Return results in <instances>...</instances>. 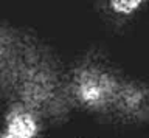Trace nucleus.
Masks as SVG:
<instances>
[{
  "label": "nucleus",
  "instance_id": "7ed1b4c3",
  "mask_svg": "<svg viewBox=\"0 0 149 138\" xmlns=\"http://www.w3.org/2000/svg\"><path fill=\"white\" fill-rule=\"evenodd\" d=\"M143 5L140 0H112L109 2L110 10L118 16H132L138 11V8Z\"/></svg>",
  "mask_w": 149,
  "mask_h": 138
},
{
  "label": "nucleus",
  "instance_id": "f03ea898",
  "mask_svg": "<svg viewBox=\"0 0 149 138\" xmlns=\"http://www.w3.org/2000/svg\"><path fill=\"white\" fill-rule=\"evenodd\" d=\"M40 123L37 112L25 104H14L5 113L0 138H37Z\"/></svg>",
  "mask_w": 149,
  "mask_h": 138
},
{
  "label": "nucleus",
  "instance_id": "20e7f679",
  "mask_svg": "<svg viewBox=\"0 0 149 138\" xmlns=\"http://www.w3.org/2000/svg\"><path fill=\"white\" fill-rule=\"evenodd\" d=\"M0 93H2V85H0Z\"/></svg>",
  "mask_w": 149,
  "mask_h": 138
},
{
  "label": "nucleus",
  "instance_id": "f257e3e1",
  "mask_svg": "<svg viewBox=\"0 0 149 138\" xmlns=\"http://www.w3.org/2000/svg\"><path fill=\"white\" fill-rule=\"evenodd\" d=\"M74 99L90 110H100L118 98L116 82L109 71L98 67H87L78 71L72 82Z\"/></svg>",
  "mask_w": 149,
  "mask_h": 138
},
{
  "label": "nucleus",
  "instance_id": "39448f33",
  "mask_svg": "<svg viewBox=\"0 0 149 138\" xmlns=\"http://www.w3.org/2000/svg\"><path fill=\"white\" fill-rule=\"evenodd\" d=\"M0 48H2V42H0Z\"/></svg>",
  "mask_w": 149,
  "mask_h": 138
}]
</instances>
